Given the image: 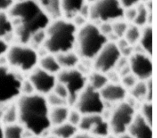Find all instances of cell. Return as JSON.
I'll return each instance as SVG.
<instances>
[{"label": "cell", "mask_w": 157, "mask_h": 138, "mask_svg": "<svg viewBox=\"0 0 157 138\" xmlns=\"http://www.w3.org/2000/svg\"><path fill=\"white\" fill-rule=\"evenodd\" d=\"M7 12L14 25V36L21 44H28L31 37L51 21L35 0L16 1Z\"/></svg>", "instance_id": "obj_1"}, {"label": "cell", "mask_w": 157, "mask_h": 138, "mask_svg": "<svg viewBox=\"0 0 157 138\" xmlns=\"http://www.w3.org/2000/svg\"><path fill=\"white\" fill-rule=\"evenodd\" d=\"M18 111V123L34 135L44 136L52 127L49 109L45 96L37 93L21 95L16 101Z\"/></svg>", "instance_id": "obj_2"}, {"label": "cell", "mask_w": 157, "mask_h": 138, "mask_svg": "<svg viewBox=\"0 0 157 138\" xmlns=\"http://www.w3.org/2000/svg\"><path fill=\"white\" fill-rule=\"evenodd\" d=\"M77 28L71 21L59 18L50 22L45 29L43 47L48 53L56 55L74 49Z\"/></svg>", "instance_id": "obj_3"}, {"label": "cell", "mask_w": 157, "mask_h": 138, "mask_svg": "<svg viewBox=\"0 0 157 138\" xmlns=\"http://www.w3.org/2000/svg\"><path fill=\"white\" fill-rule=\"evenodd\" d=\"M108 42L107 38L100 31L97 25L88 22L77 29L74 48L80 58L93 59Z\"/></svg>", "instance_id": "obj_4"}, {"label": "cell", "mask_w": 157, "mask_h": 138, "mask_svg": "<svg viewBox=\"0 0 157 138\" xmlns=\"http://www.w3.org/2000/svg\"><path fill=\"white\" fill-rule=\"evenodd\" d=\"M6 64L19 73L30 72L37 66V51L29 44H13L9 46L5 56Z\"/></svg>", "instance_id": "obj_5"}, {"label": "cell", "mask_w": 157, "mask_h": 138, "mask_svg": "<svg viewBox=\"0 0 157 138\" xmlns=\"http://www.w3.org/2000/svg\"><path fill=\"white\" fill-rule=\"evenodd\" d=\"M23 79L7 64H0V107L15 102L21 95Z\"/></svg>", "instance_id": "obj_6"}, {"label": "cell", "mask_w": 157, "mask_h": 138, "mask_svg": "<svg viewBox=\"0 0 157 138\" xmlns=\"http://www.w3.org/2000/svg\"><path fill=\"white\" fill-rule=\"evenodd\" d=\"M124 8L118 0H97L90 4L89 20L97 25L123 19Z\"/></svg>", "instance_id": "obj_7"}, {"label": "cell", "mask_w": 157, "mask_h": 138, "mask_svg": "<svg viewBox=\"0 0 157 138\" xmlns=\"http://www.w3.org/2000/svg\"><path fill=\"white\" fill-rule=\"evenodd\" d=\"M57 81L63 83L69 93L68 105L73 106L77 96L87 85V77L77 68L61 69L56 75Z\"/></svg>", "instance_id": "obj_8"}, {"label": "cell", "mask_w": 157, "mask_h": 138, "mask_svg": "<svg viewBox=\"0 0 157 138\" xmlns=\"http://www.w3.org/2000/svg\"><path fill=\"white\" fill-rule=\"evenodd\" d=\"M135 115L134 107L128 102L118 103L110 113L108 121L110 132L116 136L126 132Z\"/></svg>", "instance_id": "obj_9"}, {"label": "cell", "mask_w": 157, "mask_h": 138, "mask_svg": "<svg viewBox=\"0 0 157 138\" xmlns=\"http://www.w3.org/2000/svg\"><path fill=\"white\" fill-rule=\"evenodd\" d=\"M73 106L82 115L102 114L105 109L99 91L88 84L78 94Z\"/></svg>", "instance_id": "obj_10"}, {"label": "cell", "mask_w": 157, "mask_h": 138, "mask_svg": "<svg viewBox=\"0 0 157 138\" xmlns=\"http://www.w3.org/2000/svg\"><path fill=\"white\" fill-rule=\"evenodd\" d=\"M121 57L116 42L108 41L93 58L94 71L107 74L112 71Z\"/></svg>", "instance_id": "obj_11"}, {"label": "cell", "mask_w": 157, "mask_h": 138, "mask_svg": "<svg viewBox=\"0 0 157 138\" xmlns=\"http://www.w3.org/2000/svg\"><path fill=\"white\" fill-rule=\"evenodd\" d=\"M78 129L96 137L106 138L110 134L107 120L102 114L82 115Z\"/></svg>", "instance_id": "obj_12"}, {"label": "cell", "mask_w": 157, "mask_h": 138, "mask_svg": "<svg viewBox=\"0 0 157 138\" xmlns=\"http://www.w3.org/2000/svg\"><path fill=\"white\" fill-rule=\"evenodd\" d=\"M128 64L131 72L139 80L147 81L152 78L153 67L150 56L134 52L129 56Z\"/></svg>", "instance_id": "obj_13"}, {"label": "cell", "mask_w": 157, "mask_h": 138, "mask_svg": "<svg viewBox=\"0 0 157 138\" xmlns=\"http://www.w3.org/2000/svg\"><path fill=\"white\" fill-rule=\"evenodd\" d=\"M28 79L32 83L36 93L43 96L53 91L57 81L55 75L46 72L39 66L29 72Z\"/></svg>", "instance_id": "obj_14"}, {"label": "cell", "mask_w": 157, "mask_h": 138, "mask_svg": "<svg viewBox=\"0 0 157 138\" xmlns=\"http://www.w3.org/2000/svg\"><path fill=\"white\" fill-rule=\"evenodd\" d=\"M100 94L105 102L118 104L126 99L127 90L121 83L110 82L99 91Z\"/></svg>", "instance_id": "obj_15"}, {"label": "cell", "mask_w": 157, "mask_h": 138, "mask_svg": "<svg viewBox=\"0 0 157 138\" xmlns=\"http://www.w3.org/2000/svg\"><path fill=\"white\" fill-rule=\"evenodd\" d=\"M126 132L134 138H153L152 126L139 113H136Z\"/></svg>", "instance_id": "obj_16"}, {"label": "cell", "mask_w": 157, "mask_h": 138, "mask_svg": "<svg viewBox=\"0 0 157 138\" xmlns=\"http://www.w3.org/2000/svg\"><path fill=\"white\" fill-rule=\"evenodd\" d=\"M86 2L85 0H60L61 15L65 19L71 21L78 15Z\"/></svg>", "instance_id": "obj_17"}, {"label": "cell", "mask_w": 157, "mask_h": 138, "mask_svg": "<svg viewBox=\"0 0 157 138\" xmlns=\"http://www.w3.org/2000/svg\"><path fill=\"white\" fill-rule=\"evenodd\" d=\"M0 121L4 125L18 122V111L16 101L0 107Z\"/></svg>", "instance_id": "obj_18"}, {"label": "cell", "mask_w": 157, "mask_h": 138, "mask_svg": "<svg viewBox=\"0 0 157 138\" xmlns=\"http://www.w3.org/2000/svg\"><path fill=\"white\" fill-rule=\"evenodd\" d=\"M78 128L67 121L52 126L49 134L57 138H73L78 132Z\"/></svg>", "instance_id": "obj_19"}, {"label": "cell", "mask_w": 157, "mask_h": 138, "mask_svg": "<svg viewBox=\"0 0 157 138\" xmlns=\"http://www.w3.org/2000/svg\"><path fill=\"white\" fill-rule=\"evenodd\" d=\"M50 20H55L62 17L60 0H35Z\"/></svg>", "instance_id": "obj_20"}, {"label": "cell", "mask_w": 157, "mask_h": 138, "mask_svg": "<svg viewBox=\"0 0 157 138\" xmlns=\"http://www.w3.org/2000/svg\"><path fill=\"white\" fill-rule=\"evenodd\" d=\"M55 56L61 69L75 68L80 61V57L73 50L60 53Z\"/></svg>", "instance_id": "obj_21"}, {"label": "cell", "mask_w": 157, "mask_h": 138, "mask_svg": "<svg viewBox=\"0 0 157 138\" xmlns=\"http://www.w3.org/2000/svg\"><path fill=\"white\" fill-rule=\"evenodd\" d=\"M138 43L145 53L150 56L153 55V28L151 25H147L143 27Z\"/></svg>", "instance_id": "obj_22"}, {"label": "cell", "mask_w": 157, "mask_h": 138, "mask_svg": "<svg viewBox=\"0 0 157 138\" xmlns=\"http://www.w3.org/2000/svg\"><path fill=\"white\" fill-rule=\"evenodd\" d=\"M14 33V25L8 12H0V37L8 42Z\"/></svg>", "instance_id": "obj_23"}, {"label": "cell", "mask_w": 157, "mask_h": 138, "mask_svg": "<svg viewBox=\"0 0 157 138\" xmlns=\"http://www.w3.org/2000/svg\"><path fill=\"white\" fill-rule=\"evenodd\" d=\"M69 112L67 105L50 107L48 116L51 126H56L67 121Z\"/></svg>", "instance_id": "obj_24"}, {"label": "cell", "mask_w": 157, "mask_h": 138, "mask_svg": "<svg viewBox=\"0 0 157 138\" xmlns=\"http://www.w3.org/2000/svg\"><path fill=\"white\" fill-rule=\"evenodd\" d=\"M38 64V66L43 70L55 75L61 70L55 56L50 53H48L42 57H40Z\"/></svg>", "instance_id": "obj_25"}, {"label": "cell", "mask_w": 157, "mask_h": 138, "mask_svg": "<svg viewBox=\"0 0 157 138\" xmlns=\"http://www.w3.org/2000/svg\"><path fill=\"white\" fill-rule=\"evenodd\" d=\"M137 14L132 24L138 27H144L146 25H151L153 14L149 13L144 3L139 2L136 6Z\"/></svg>", "instance_id": "obj_26"}, {"label": "cell", "mask_w": 157, "mask_h": 138, "mask_svg": "<svg viewBox=\"0 0 157 138\" xmlns=\"http://www.w3.org/2000/svg\"><path fill=\"white\" fill-rule=\"evenodd\" d=\"M109 82V79L105 74L96 71L90 72L88 77H87L88 85L99 91L104 87Z\"/></svg>", "instance_id": "obj_27"}, {"label": "cell", "mask_w": 157, "mask_h": 138, "mask_svg": "<svg viewBox=\"0 0 157 138\" xmlns=\"http://www.w3.org/2000/svg\"><path fill=\"white\" fill-rule=\"evenodd\" d=\"M25 128L18 122L4 125V138H23Z\"/></svg>", "instance_id": "obj_28"}, {"label": "cell", "mask_w": 157, "mask_h": 138, "mask_svg": "<svg viewBox=\"0 0 157 138\" xmlns=\"http://www.w3.org/2000/svg\"><path fill=\"white\" fill-rule=\"evenodd\" d=\"M141 30L140 28L134 24H129L128 28L124 33L123 38L131 45H136L140 39Z\"/></svg>", "instance_id": "obj_29"}, {"label": "cell", "mask_w": 157, "mask_h": 138, "mask_svg": "<svg viewBox=\"0 0 157 138\" xmlns=\"http://www.w3.org/2000/svg\"><path fill=\"white\" fill-rule=\"evenodd\" d=\"M131 96L137 101H145L147 94L146 81L139 80L136 84L129 90Z\"/></svg>", "instance_id": "obj_30"}, {"label": "cell", "mask_w": 157, "mask_h": 138, "mask_svg": "<svg viewBox=\"0 0 157 138\" xmlns=\"http://www.w3.org/2000/svg\"><path fill=\"white\" fill-rule=\"evenodd\" d=\"M112 23V33L118 38H123L124 33L128 28V23H127L123 19L115 21Z\"/></svg>", "instance_id": "obj_31"}, {"label": "cell", "mask_w": 157, "mask_h": 138, "mask_svg": "<svg viewBox=\"0 0 157 138\" xmlns=\"http://www.w3.org/2000/svg\"><path fill=\"white\" fill-rule=\"evenodd\" d=\"M140 115L151 126H153V104L152 102L145 101L140 108Z\"/></svg>", "instance_id": "obj_32"}, {"label": "cell", "mask_w": 157, "mask_h": 138, "mask_svg": "<svg viewBox=\"0 0 157 138\" xmlns=\"http://www.w3.org/2000/svg\"><path fill=\"white\" fill-rule=\"evenodd\" d=\"M45 98L47 102L50 107L68 105V102L67 100L59 97L53 91L47 94Z\"/></svg>", "instance_id": "obj_33"}, {"label": "cell", "mask_w": 157, "mask_h": 138, "mask_svg": "<svg viewBox=\"0 0 157 138\" xmlns=\"http://www.w3.org/2000/svg\"><path fill=\"white\" fill-rule=\"evenodd\" d=\"M121 77V84L126 90H131L139 81V80L131 72Z\"/></svg>", "instance_id": "obj_34"}, {"label": "cell", "mask_w": 157, "mask_h": 138, "mask_svg": "<svg viewBox=\"0 0 157 138\" xmlns=\"http://www.w3.org/2000/svg\"><path fill=\"white\" fill-rule=\"evenodd\" d=\"M82 117V115L76 109L74 108V109L72 110L69 109L67 121L78 128V126L81 121Z\"/></svg>", "instance_id": "obj_35"}, {"label": "cell", "mask_w": 157, "mask_h": 138, "mask_svg": "<svg viewBox=\"0 0 157 138\" xmlns=\"http://www.w3.org/2000/svg\"><path fill=\"white\" fill-rule=\"evenodd\" d=\"M52 91L55 93L56 94H57L58 96H59V97L62 98L63 99L67 100L68 102V98H69L68 91L66 88V86L61 82L56 81V83Z\"/></svg>", "instance_id": "obj_36"}, {"label": "cell", "mask_w": 157, "mask_h": 138, "mask_svg": "<svg viewBox=\"0 0 157 138\" xmlns=\"http://www.w3.org/2000/svg\"><path fill=\"white\" fill-rule=\"evenodd\" d=\"M35 93L34 88L30 80L28 79H23L21 86V95H30Z\"/></svg>", "instance_id": "obj_37"}, {"label": "cell", "mask_w": 157, "mask_h": 138, "mask_svg": "<svg viewBox=\"0 0 157 138\" xmlns=\"http://www.w3.org/2000/svg\"><path fill=\"white\" fill-rule=\"evenodd\" d=\"M136 14L137 9L136 6L124 9L123 13V19H124L127 23H132L134 21Z\"/></svg>", "instance_id": "obj_38"}, {"label": "cell", "mask_w": 157, "mask_h": 138, "mask_svg": "<svg viewBox=\"0 0 157 138\" xmlns=\"http://www.w3.org/2000/svg\"><path fill=\"white\" fill-rule=\"evenodd\" d=\"M100 31L107 38L112 33V27L111 23H102L98 25Z\"/></svg>", "instance_id": "obj_39"}, {"label": "cell", "mask_w": 157, "mask_h": 138, "mask_svg": "<svg viewBox=\"0 0 157 138\" xmlns=\"http://www.w3.org/2000/svg\"><path fill=\"white\" fill-rule=\"evenodd\" d=\"M88 20L85 18V17H83V16H82L80 14H78L75 17H74L71 21L72 23L75 25V26L78 29L81 27H82L83 26H84L85 24H86L88 21Z\"/></svg>", "instance_id": "obj_40"}, {"label": "cell", "mask_w": 157, "mask_h": 138, "mask_svg": "<svg viewBox=\"0 0 157 138\" xmlns=\"http://www.w3.org/2000/svg\"><path fill=\"white\" fill-rule=\"evenodd\" d=\"M147 94L145 101L152 102L153 100V80L152 78L147 80Z\"/></svg>", "instance_id": "obj_41"}, {"label": "cell", "mask_w": 157, "mask_h": 138, "mask_svg": "<svg viewBox=\"0 0 157 138\" xmlns=\"http://www.w3.org/2000/svg\"><path fill=\"white\" fill-rule=\"evenodd\" d=\"M9 46L10 45L7 40L0 37V59L5 57Z\"/></svg>", "instance_id": "obj_42"}, {"label": "cell", "mask_w": 157, "mask_h": 138, "mask_svg": "<svg viewBox=\"0 0 157 138\" xmlns=\"http://www.w3.org/2000/svg\"><path fill=\"white\" fill-rule=\"evenodd\" d=\"M14 2V0H0V12H8Z\"/></svg>", "instance_id": "obj_43"}, {"label": "cell", "mask_w": 157, "mask_h": 138, "mask_svg": "<svg viewBox=\"0 0 157 138\" xmlns=\"http://www.w3.org/2000/svg\"><path fill=\"white\" fill-rule=\"evenodd\" d=\"M120 4L124 9L135 7L139 2H140V0H118Z\"/></svg>", "instance_id": "obj_44"}, {"label": "cell", "mask_w": 157, "mask_h": 138, "mask_svg": "<svg viewBox=\"0 0 157 138\" xmlns=\"http://www.w3.org/2000/svg\"><path fill=\"white\" fill-rule=\"evenodd\" d=\"M73 138H101V137H96L90 134L80 131V132H77V134Z\"/></svg>", "instance_id": "obj_45"}, {"label": "cell", "mask_w": 157, "mask_h": 138, "mask_svg": "<svg viewBox=\"0 0 157 138\" xmlns=\"http://www.w3.org/2000/svg\"><path fill=\"white\" fill-rule=\"evenodd\" d=\"M23 138H42V137L40 136H38L34 135L32 133H31L30 132H29L28 131L25 129V132Z\"/></svg>", "instance_id": "obj_46"}, {"label": "cell", "mask_w": 157, "mask_h": 138, "mask_svg": "<svg viewBox=\"0 0 157 138\" xmlns=\"http://www.w3.org/2000/svg\"><path fill=\"white\" fill-rule=\"evenodd\" d=\"M117 138H134L131 135H130L128 132H126L123 134H121L117 136Z\"/></svg>", "instance_id": "obj_47"}, {"label": "cell", "mask_w": 157, "mask_h": 138, "mask_svg": "<svg viewBox=\"0 0 157 138\" xmlns=\"http://www.w3.org/2000/svg\"><path fill=\"white\" fill-rule=\"evenodd\" d=\"M0 138H4V125L0 121Z\"/></svg>", "instance_id": "obj_48"}, {"label": "cell", "mask_w": 157, "mask_h": 138, "mask_svg": "<svg viewBox=\"0 0 157 138\" xmlns=\"http://www.w3.org/2000/svg\"><path fill=\"white\" fill-rule=\"evenodd\" d=\"M43 138H57V137H55V136H52V135L49 134L48 135H46V136H44Z\"/></svg>", "instance_id": "obj_49"}, {"label": "cell", "mask_w": 157, "mask_h": 138, "mask_svg": "<svg viewBox=\"0 0 157 138\" xmlns=\"http://www.w3.org/2000/svg\"><path fill=\"white\" fill-rule=\"evenodd\" d=\"M106 138H117V136L112 134H109Z\"/></svg>", "instance_id": "obj_50"}, {"label": "cell", "mask_w": 157, "mask_h": 138, "mask_svg": "<svg viewBox=\"0 0 157 138\" xmlns=\"http://www.w3.org/2000/svg\"><path fill=\"white\" fill-rule=\"evenodd\" d=\"M96 1H97V0H85V1L87 3H88V4H91V3L94 2H95Z\"/></svg>", "instance_id": "obj_51"}, {"label": "cell", "mask_w": 157, "mask_h": 138, "mask_svg": "<svg viewBox=\"0 0 157 138\" xmlns=\"http://www.w3.org/2000/svg\"><path fill=\"white\" fill-rule=\"evenodd\" d=\"M151 0H140V2H143V3H145V2H147L148 1H150Z\"/></svg>", "instance_id": "obj_52"}]
</instances>
